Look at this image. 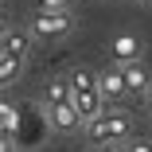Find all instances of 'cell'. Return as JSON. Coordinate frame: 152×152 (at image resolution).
<instances>
[{"label": "cell", "instance_id": "9c48e42d", "mask_svg": "<svg viewBox=\"0 0 152 152\" xmlns=\"http://www.w3.org/2000/svg\"><path fill=\"white\" fill-rule=\"evenodd\" d=\"M66 98H74V94H70V78H51L47 90H43V105H51V102H66Z\"/></svg>", "mask_w": 152, "mask_h": 152}, {"label": "cell", "instance_id": "6da1fadb", "mask_svg": "<svg viewBox=\"0 0 152 152\" xmlns=\"http://www.w3.org/2000/svg\"><path fill=\"white\" fill-rule=\"evenodd\" d=\"M70 94H74V105L82 113V121H94L102 117V86H98V74L90 66H74L70 70Z\"/></svg>", "mask_w": 152, "mask_h": 152}, {"label": "cell", "instance_id": "5b68a950", "mask_svg": "<svg viewBox=\"0 0 152 152\" xmlns=\"http://www.w3.org/2000/svg\"><path fill=\"white\" fill-rule=\"evenodd\" d=\"M31 31H23V27H8L4 35H0V55L4 58H16V63H27V55H31Z\"/></svg>", "mask_w": 152, "mask_h": 152}, {"label": "cell", "instance_id": "52a82bcc", "mask_svg": "<svg viewBox=\"0 0 152 152\" xmlns=\"http://www.w3.org/2000/svg\"><path fill=\"white\" fill-rule=\"evenodd\" d=\"M121 74H125V86H129V98L137 94H148L152 90V74L144 63H121Z\"/></svg>", "mask_w": 152, "mask_h": 152}, {"label": "cell", "instance_id": "3957f363", "mask_svg": "<svg viewBox=\"0 0 152 152\" xmlns=\"http://www.w3.org/2000/svg\"><path fill=\"white\" fill-rule=\"evenodd\" d=\"M70 27H74V16H70L66 8H63V12H43V8H39L27 31L39 35V39H63V35H70Z\"/></svg>", "mask_w": 152, "mask_h": 152}, {"label": "cell", "instance_id": "ba28073f", "mask_svg": "<svg viewBox=\"0 0 152 152\" xmlns=\"http://www.w3.org/2000/svg\"><path fill=\"white\" fill-rule=\"evenodd\" d=\"M140 51H144V43L137 39V35H117L113 39V58H117V66L121 63H140Z\"/></svg>", "mask_w": 152, "mask_h": 152}, {"label": "cell", "instance_id": "5bb4252c", "mask_svg": "<svg viewBox=\"0 0 152 152\" xmlns=\"http://www.w3.org/2000/svg\"><path fill=\"white\" fill-rule=\"evenodd\" d=\"M137 4H152V0H137Z\"/></svg>", "mask_w": 152, "mask_h": 152}, {"label": "cell", "instance_id": "7a4b0ae2", "mask_svg": "<svg viewBox=\"0 0 152 152\" xmlns=\"http://www.w3.org/2000/svg\"><path fill=\"white\" fill-rule=\"evenodd\" d=\"M86 140H90V144L133 140V117H129V113H102V117H94V121H86Z\"/></svg>", "mask_w": 152, "mask_h": 152}, {"label": "cell", "instance_id": "9a60e30c", "mask_svg": "<svg viewBox=\"0 0 152 152\" xmlns=\"http://www.w3.org/2000/svg\"><path fill=\"white\" fill-rule=\"evenodd\" d=\"M148 113H152V98H148Z\"/></svg>", "mask_w": 152, "mask_h": 152}, {"label": "cell", "instance_id": "7c38bea8", "mask_svg": "<svg viewBox=\"0 0 152 152\" xmlns=\"http://www.w3.org/2000/svg\"><path fill=\"white\" fill-rule=\"evenodd\" d=\"M70 0H43V12H63Z\"/></svg>", "mask_w": 152, "mask_h": 152}, {"label": "cell", "instance_id": "8fae6325", "mask_svg": "<svg viewBox=\"0 0 152 152\" xmlns=\"http://www.w3.org/2000/svg\"><path fill=\"white\" fill-rule=\"evenodd\" d=\"M125 152H152V144H148V140H137V137H133V140L125 144Z\"/></svg>", "mask_w": 152, "mask_h": 152}, {"label": "cell", "instance_id": "4fadbf2b", "mask_svg": "<svg viewBox=\"0 0 152 152\" xmlns=\"http://www.w3.org/2000/svg\"><path fill=\"white\" fill-rule=\"evenodd\" d=\"M0 152H16L12 148V137H4V133H0Z\"/></svg>", "mask_w": 152, "mask_h": 152}, {"label": "cell", "instance_id": "277c9868", "mask_svg": "<svg viewBox=\"0 0 152 152\" xmlns=\"http://www.w3.org/2000/svg\"><path fill=\"white\" fill-rule=\"evenodd\" d=\"M47 121H51L55 133H74V129L82 125V113H78L74 98H66V102H51V105H47Z\"/></svg>", "mask_w": 152, "mask_h": 152}, {"label": "cell", "instance_id": "8992f818", "mask_svg": "<svg viewBox=\"0 0 152 152\" xmlns=\"http://www.w3.org/2000/svg\"><path fill=\"white\" fill-rule=\"evenodd\" d=\"M98 86H102V98L105 102H125L129 98V86H125V74H121V66H105L102 74H98Z\"/></svg>", "mask_w": 152, "mask_h": 152}, {"label": "cell", "instance_id": "30bf717a", "mask_svg": "<svg viewBox=\"0 0 152 152\" xmlns=\"http://www.w3.org/2000/svg\"><path fill=\"white\" fill-rule=\"evenodd\" d=\"M20 74H23V63H16V58H4V55H0V90L12 86Z\"/></svg>", "mask_w": 152, "mask_h": 152}]
</instances>
